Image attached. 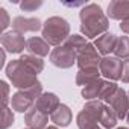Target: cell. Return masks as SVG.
<instances>
[{
	"label": "cell",
	"mask_w": 129,
	"mask_h": 129,
	"mask_svg": "<svg viewBox=\"0 0 129 129\" xmlns=\"http://www.w3.org/2000/svg\"><path fill=\"white\" fill-rule=\"evenodd\" d=\"M79 18L81 32L85 35V38H99L100 35L106 34L109 27V20L97 3L85 5L79 12Z\"/></svg>",
	"instance_id": "1"
},
{
	"label": "cell",
	"mask_w": 129,
	"mask_h": 129,
	"mask_svg": "<svg viewBox=\"0 0 129 129\" xmlns=\"http://www.w3.org/2000/svg\"><path fill=\"white\" fill-rule=\"evenodd\" d=\"M5 72H6V76L11 81L12 87L18 88V91L30 90L40 84V81L37 79V75L32 73L20 59H12L6 66Z\"/></svg>",
	"instance_id": "2"
},
{
	"label": "cell",
	"mask_w": 129,
	"mask_h": 129,
	"mask_svg": "<svg viewBox=\"0 0 129 129\" xmlns=\"http://www.w3.org/2000/svg\"><path fill=\"white\" fill-rule=\"evenodd\" d=\"M43 38L55 47H59L70 37V24L62 17H50L44 21L41 29Z\"/></svg>",
	"instance_id": "3"
},
{
	"label": "cell",
	"mask_w": 129,
	"mask_h": 129,
	"mask_svg": "<svg viewBox=\"0 0 129 129\" xmlns=\"http://www.w3.org/2000/svg\"><path fill=\"white\" fill-rule=\"evenodd\" d=\"M105 105L100 100H90L85 103L82 111L76 117V123L79 129H96L100 121V115Z\"/></svg>",
	"instance_id": "4"
},
{
	"label": "cell",
	"mask_w": 129,
	"mask_h": 129,
	"mask_svg": "<svg viewBox=\"0 0 129 129\" xmlns=\"http://www.w3.org/2000/svg\"><path fill=\"white\" fill-rule=\"evenodd\" d=\"M43 94V85L41 82L38 85H35L34 88L30 90H26V91H17L15 94L11 96V106L14 111L17 112H27L30 111L34 106H35V102L38 100V97Z\"/></svg>",
	"instance_id": "5"
},
{
	"label": "cell",
	"mask_w": 129,
	"mask_h": 129,
	"mask_svg": "<svg viewBox=\"0 0 129 129\" xmlns=\"http://www.w3.org/2000/svg\"><path fill=\"white\" fill-rule=\"evenodd\" d=\"M118 90V85L115 82H109L105 79H97L91 82L90 85L82 88V97L87 100H99L103 99L105 102Z\"/></svg>",
	"instance_id": "6"
},
{
	"label": "cell",
	"mask_w": 129,
	"mask_h": 129,
	"mask_svg": "<svg viewBox=\"0 0 129 129\" xmlns=\"http://www.w3.org/2000/svg\"><path fill=\"white\" fill-rule=\"evenodd\" d=\"M49 58H50V62L58 69H70L78 62V53L75 50L66 47L64 44L59 47H55L50 52Z\"/></svg>",
	"instance_id": "7"
},
{
	"label": "cell",
	"mask_w": 129,
	"mask_h": 129,
	"mask_svg": "<svg viewBox=\"0 0 129 129\" xmlns=\"http://www.w3.org/2000/svg\"><path fill=\"white\" fill-rule=\"evenodd\" d=\"M100 75H103L108 81H118L121 79L123 73V61H120L115 56H103L99 64Z\"/></svg>",
	"instance_id": "8"
},
{
	"label": "cell",
	"mask_w": 129,
	"mask_h": 129,
	"mask_svg": "<svg viewBox=\"0 0 129 129\" xmlns=\"http://www.w3.org/2000/svg\"><path fill=\"white\" fill-rule=\"evenodd\" d=\"M102 58L94 47V44L88 43L79 53H78V67L79 70H87V69H97Z\"/></svg>",
	"instance_id": "9"
},
{
	"label": "cell",
	"mask_w": 129,
	"mask_h": 129,
	"mask_svg": "<svg viewBox=\"0 0 129 129\" xmlns=\"http://www.w3.org/2000/svg\"><path fill=\"white\" fill-rule=\"evenodd\" d=\"M0 43H2L3 50H6L9 53H21L24 50V47H27V41L24 40V37L15 30L5 32L0 37Z\"/></svg>",
	"instance_id": "10"
},
{
	"label": "cell",
	"mask_w": 129,
	"mask_h": 129,
	"mask_svg": "<svg viewBox=\"0 0 129 129\" xmlns=\"http://www.w3.org/2000/svg\"><path fill=\"white\" fill-rule=\"evenodd\" d=\"M106 103L114 109V112L117 114L118 118H126L127 111H129V97H127V93L123 88H118L106 100Z\"/></svg>",
	"instance_id": "11"
},
{
	"label": "cell",
	"mask_w": 129,
	"mask_h": 129,
	"mask_svg": "<svg viewBox=\"0 0 129 129\" xmlns=\"http://www.w3.org/2000/svg\"><path fill=\"white\" fill-rule=\"evenodd\" d=\"M12 30L18 32V34H26V32H38L40 29H43V24L40 21V18H26V17H15L12 20Z\"/></svg>",
	"instance_id": "12"
},
{
	"label": "cell",
	"mask_w": 129,
	"mask_h": 129,
	"mask_svg": "<svg viewBox=\"0 0 129 129\" xmlns=\"http://www.w3.org/2000/svg\"><path fill=\"white\" fill-rule=\"evenodd\" d=\"M108 17L112 20H129V2L127 0H112L108 5Z\"/></svg>",
	"instance_id": "13"
},
{
	"label": "cell",
	"mask_w": 129,
	"mask_h": 129,
	"mask_svg": "<svg viewBox=\"0 0 129 129\" xmlns=\"http://www.w3.org/2000/svg\"><path fill=\"white\" fill-rule=\"evenodd\" d=\"M49 121V115L44 114L43 111L37 109L35 106L26 112L24 115V123L27 124L29 129H46Z\"/></svg>",
	"instance_id": "14"
},
{
	"label": "cell",
	"mask_w": 129,
	"mask_h": 129,
	"mask_svg": "<svg viewBox=\"0 0 129 129\" xmlns=\"http://www.w3.org/2000/svg\"><path fill=\"white\" fill-rule=\"evenodd\" d=\"M61 105V102H59V97L55 94V93H43L40 97H38V100L35 102V108L37 109H40V111H43L44 114H52V112H55V109L58 108Z\"/></svg>",
	"instance_id": "15"
},
{
	"label": "cell",
	"mask_w": 129,
	"mask_h": 129,
	"mask_svg": "<svg viewBox=\"0 0 129 129\" xmlns=\"http://www.w3.org/2000/svg\"><path fill=\"white\" fill-rule=\"evenodd\" d=\"M115 44H117V37L114 34H108V32L103 34V35H100L94 41V47L103 56H109V53H114Z\"/></svg>",
	"instance_id": "16"
},
{
	"label": "cell",
	"mask_w": 129,
	"mask_h": 129,
	"mask_svg": "<svg viewBox=\"0 0 129 129\" xmlns=\"http://www.w3.org/2000/svg\"><path fill=\"white\" fill-rule=\"evenodd\" d=\"M30 55L34 56H38V58H43V56H47L49 52H50V44L41 38V37H32L27 40V47Z\"/></svg>",
	"instance_id": "17"
},
{
	"label": "cell",
	"mask_w": 129,
	"mask_h": 129,
	"mask_svg": "<svg viewBox=\"0 0 129 129\" xmlns=\"http://www.w3.org/2000/svg\"><path fill=\"white\" fill-rule=\"evenodd\" d=\"M72 118H73L72 109H70L67 105H64V103H61V105L55 109V112L50 114V120H52L56 126H61V127H67V126L72 123Z\"/></svg>",
	"instance_id": "18"
},
{
	"label": "cell",
	"mask_w": 129,
	"mask_h": 129,
	"mask_svg": "<svg viewBox=\"0 0 129 129\" xmlns=\"http://www.w3.org/2000/svg\"><path fill=\"white\" fill-rule=\"evenodd\" d=\"M100 70L99 67L97 69H87V70H79L76 73V85H81V87H87L90 85L91 82L100 79Z\"/></svg>",
	"instance_id": "19"
},
{
	"label": "cell",
	"mask_w": 129,
	"mask_h": 129,
	"mask_svg": "<svg viewBox=\"0 0 129 129\" xmlns=\"http://www.w3.org/2000/svg\"><path fill=\"white\" fill-rule=\"evenodd\" d=\"M18 59L24 64V66L32 73H35V75H38V73H41L44 70V61L41 58H38V56H34V55H21Z\"/></svg>",
	"instance_id": "20"
},
{
	"label": "cell",
	"mask_w": 129,
	"mask_h": 129,
	"mask_svg": "<svg viewBox=\"0 0 129 129\" xmlns=\"http://www.w3.org/2000/svg\"><path fill=\"white\" fill-rule=\"evenodd\" d=\"M117 120H118V117L114 112V109L109 105H105V108L102 111V115H100V124L105 129H112V127H115Z\"/></svg>",
	"instance_id": "21"
},
{
	"label": "cell",
	"mask_w": 129,
	"mask_h": 129,
	"mask_svg": "<svg viewBox=\"0 0 129 129\" xmlns=\"http://www.w3.org/2000/svg\"><path fill=\"white\" fill-rule=\"evenodd\" d=\"M114 55L118 59H127L129 58V37H118L117 38Z\"/></svg>",
	"instance_id": "22"
},
{
	"label": "cell",
	"mask_w": 129,
	"mask_h": 129,
	"mask_svg": "<svg viewBox=\"0 0 129 129\" xmlns=\"http://www.w3.org/2000/svg\"><path fill=\"white\" fill-rule=\"evenodd\" d=\"M87 44H88V41L84 37H81V35H70L67 38V41L64 43V46L69 47V49H72V50H75L76 53H79Z\"/></svg>",
	"instance_id": "23"
},
{
	"label": "cell",
	"mask_w": 129,
	"mask_h": 129,
	"mask_svg": "<svg viewBox=\"0 0 129 129\" xmlns=\"http://www.w3.org/2000/svg\"><path fill=\"white\" fill-rule=\"evenodd\" d=\"M12 123H14V112H12V109H9L8 106L2 108V121H0V129H8L9 126H12Z\"/></svg>",
	"instance_id": "24"
},
{
	"label": "cell",
	"mask_w": 129,
	"mask_h": 129,
	"mask_svg": "<svg viewBox=\"0 0 129 129\" xmlns=\"http://www.w3.org/2000/svg\"><path fill=\"white\" fill-rule=\"evenodd\" d=\"M40 6H43V0H24V2L20 3V9L21 11H26V12L35 11Z\"/></svg>",
	"instance_id": "25"
},
{
	"label": "cell",
	"mask_w": 129,
	"mask_h": 129,
	"mask_svg": "<svg viewBox=\"0 0 129 129\" xmlns=\"http://www.w3.org/2000/svg\"><path fill=\"white\" fill-rule=\"evenodd\" d=\"M0 87H2V90H3V97H2V103H3V108H6L8 102L11 100V99H9V87H8V84H6L5 81H2V82H0Z\"/></svg>",
	"instance_id": "26"
},
{
	"label": "cell",
	"mask_w": 129,
	"mask_h": 129,
	"mask_svg": "<svg viewBox=\"0 0 129 129\" xmlns=\"http://www.w3.org/2000/svg\"><path fill=\"white\" fill-rule=\"evenodd\" d=\"M121 82L129 84V58L123 61V73H121Z\"/></svg>",
	"instance_id": "27"
},
{
	"label": "cell",
	"mask_w": 129,
	"mask_h": 129,
	"mask_svg": "<svg viewBox=\"0 0 129 129\" xmlns=\"http://www.w3.org/2000/svg\"><path fill=\"white\" fill-rule=\"evenodd\" d=\"M0 15H2V23H0V27H2V30H5L9 26V15H8V12H6L5 8H0Z\"/></svg>",
	"instance_id": "28"
},
{
	"label": "cell",
	"mask_w": 129,
	"mask_h": 129,
	"mask_svg": "<svg viewBox=\"0 0 129 129\" xmlns=\"http://www.w3.org/2000/svg\"><path fill=\"white\" fill-rule=\"evenodd\" d=\"M120 29H121V32H124V34H129V20H126V21H121V23H120Z\"/></svg>",
	"instance_id": "29"
},
{
	"label": "cell",
	"mask_w": 129,
	"mask_h": 129,
	"mask_svg": "<svg viewBox=\"0 0 129 129\" xmlns=\"http://www.w3.org/2000/svg\"><path fill=\"white\" fill-rule=\"evenodd\" d=\"M46 129H59L58 126H49V127H46Z\"/></svg>",
	"instance_id": "30"
},
{
	"label": "cell",
	"mask_w": 129,
	"mask_h": 129,
	"mask_svg": "<svg viewBox=\"0 0 129 129\" xmlns=\"http://www.w3.org/2000/svg\"><path fill=\"white\" fill-rule=\"evenodd\" d=\"M126 120H127V123H129V111H127V115H126Z\"/></svg>",
	"instance_id": "31"
},
{
	"label": "cell",
	"mask_w": 129,
	"mask_h": 129,
	"mask_svg": "<svg viewBox=\"0 0 129 129\" xmlns=\"http://www.w3.org/2000/svg\"><path fill=\"white\" fill-rule=\"evenodd\" d=\"M117 129H129V127H117Z\"/></svg>",
	"instance_id": "32"
},
{
	"label": "cell",
	"mask_w": 129,
	"mask_h": 129,
	"mask_svg": "<svg viewBox=\"0 0 129 129\" xmlns=\"http://www.w3.org/2000/svg\"><path fill=\"white\" fill-rule=\"evenodd\" d=\"M96 129H102V127H99V126H97V127H96Z\"/></svg>",
	"instance_id": "33"
},
{
	"label": "cell",
	"mask_w": 129,
	"mask_h": 129,
	"mask_svg": "<svg viewBox=\"0 0 129 129\" xmlns=\"http://www.w3.org/2000/svg\"><path fill=\"white\" fill-rule=\"evenodd\" d=\"M127 97H129V93H127Z\"/></svg>",
	"instance_id": "34"
},
{
	"label": "cell",
	"mask_w": 129,
	"mask_h": 129,
	"mask_svg": "<svg viewBox=\"0 0 129 129\" xmlns=\"http://www.w3.org/2000/svg\"><path fill=\"white\" fill-rule=\"evenodd\" d=\"M27 129H29V127H27Z\"/></svg>",
	"instance_id": "35"
}]
</instances>
